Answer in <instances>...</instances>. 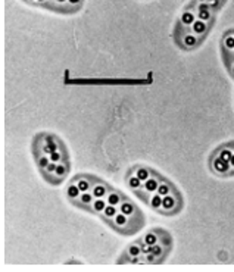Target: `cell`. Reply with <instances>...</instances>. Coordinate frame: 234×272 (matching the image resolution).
Instances as JSON below:
<instances>
[{"label":"cell","mask_w":234,"mask_h":272,"mask_svg":"<svg viewBox=\"0 0 234 272\" xmlns=\"http://www.w3.org/2000/svg\"><path fill=\"white\" fill-rule=\"evenodd\" d=\"M152 210H155V212H160V209H162V196L157 195V193H154V195L151 196V202H149V204H148Z\"/></svg>","instance_id":"cell-21"},{"label":"cell","mask_w":234,"mask_h":272,"mask_svg":"<svg viewBox=\"0 0 234 272\" xmlns=\"http://www.w3.org/2000/svg\"><path fill=\"white\" fill-rule=\"evenodd\" d=\"M64 144L62 138L52 133H39L34 136L31 143V152L33 157L39 155H50L56 149H59Z\"/></svg>","instance_id":"cell-3"},{"label":"cell","mask_w":234,"mask_h":272,"mask_svg":"<svg viewBox=\"0 0 234 272\" xmlns=\"http://www.w3.org/2000/svg\"><path fill=\"white\" fill-rule=\"evenodd\" d=\"M70 171H71V160L61 162V163H58V166L53 171V174L46 180V183H49L53 187H58V186H61L67 180V177L70 175Z\"/></svg>","instance_id":"cell-6"},{"label":"cell","mask_w":234,"mask_h":272,"mask_svg":"<svg viewBox=\"0 0 234 272\" xmlns=\"http://www.w3.org/2000/svg\"><path fill=\"white\" fill-rule=\"evenodd\" d=\"M118 212H119L118 206H114V204H108V206L105 207L103 213H102L99 218H100L103 222H106V221H109V219H114V218L117 216Z\"/></svg>","instance_id":"cell-18"},{"label":"cell","mask_w":234,"mask_h":272,"mask_svg":"<svg viewBox=\"0 0 234 272\" xmlns=\"http://www.w3.org/2000/svg\"><path fill=\"white\" fill-rule=\"evenodd\" d=\"M143 238L140 237V238H137L136 241H133L130 246H127V249L121 253V256H119V259L117 261L118 265H125V264H128L130 262V259L131 258H134V256H140L143 252H142V247H143Z\"/></svg>","instance_id":"cell-7"},{"label":"cell","mask_w":234,"mask_h":272,"mask_svg":"<svg viewBox=\"0 0 234 272\" xmlns=\"http://www.w3.org/2000/svg\"><path fill=\"white\" fill-rule=\"evenodd\" d=\"M94 199H96V197H94V195H93L91 192H84V193H81V195L78 196L77 199L71 200L70 203L74 204L78 209L87 212V213H91V206H93Z\"/></svg>","instance_id":"cell-8"},{"label":"cell","mask_w":234,"mask_h":272,"mask_svg":"<svg viewBox=\"0 0 234 272\" xmlns=\"http://www.w3.org/2000/svg\"><path fill=\"white\" fill-rule=\"evenodd\" d=\"M208 168L215 177H234V140H230L212 150L208 157Z\"/></svg>","instance_id":"cell-1"},{"label":"cell","mask_w":234,"mask_h":272,"mask_svg":"<svg viewBox=\"0 0 234 272\" xmlns=\"http://www.w3.org/2000/svg\"><path fill=\"white\" fill-rule=\"evenodd\" d=\"M157 186H159V181H157V178H156L155 175H151V178H148V180L143 183L145 190H146V192H149V193H152V195L156 193Z\"/></svg>","instance_id":"cell-19"},{"label":"cell","mask_w":234,"mask_h":272,"mask_svg":"<svg viewBox=\"0 0 234 272\" xmlns=\"http://www.w3.org/2000/svg\"><path fill=\"white\" fill-rule=\"evenodd\" d=\"M128 172L134 174L142 183H145L148 178H151V175H152V168L148 166V165H143V163H137V165H133V166L128 169Z\"/></svg>","instance_id":"cell-12"},{"label":"cell","mask_w":234,"mask_h":272,"mask_svg":"<svg viewBox=\"0 0 234 272\" xmlns=\"http://www.w3.org/2000/svg\"><path fill=\"white\" fill-rule=\"evenodd\" d=\"M106 206H108L106 199H94L93 206H91V215L100 216V215L103 213V210H105Z\"/></svg>","instance_id":"cell-16"},{"label":"cell","mask_w":234,"mask_h":272,"mask_svg":"<svg viewBox=\"0 0 234 272\" xmlns=\"http://www.w3.org/2000/svg\"><path fill=\"white\" fill-rule=\"evenodd\" d=\"M184 204H186L184 203V197L181 195V192L177 189L171 195L162 197V209H160L159 215H163V216L180 215L181 210L184 209Z\"/></svg>","instance_id":"cell-5"},{"label":"cell","mask_w":234,"mask_h":272,"mask_svg":"<svg viewBox=\"0 0 234 272\" xmlns=\"http://www.w3.org/2000/svg\"><path fill=\"white\" fill-rule=\"evenodd\" d=\"M118 209H119V212L121 213H124V215H127L128 218H134V216H139V215H142L143 212L139 209V206L134 203V202H131L128 197L118 206Z\"/></svg>","instance_id":"cell-11"},{"label":"cell","mask_w":234,"mask_h":272,"mask_svg":"<svg viewBox=\"0 0 234 272\" xmlns=\"http://www.w3.org/2000/svg\"><path fill=\"white\" fill-rule=\"evenodd\" d=\"M220 52L223 64L229 72V75L234 79V28L227 30L220 40Z\"/></svg>","instance_id":"cell-4"},{"label":"cell","mask_w":234,"mask_h":272,"mask_svg":"<svg viewBox=\"0 0 234 272\" xmlns=\"http://www.w3.org/2000/svg\"><path fill=\"white\" fill-rule=\"evenodd\" d=\"M105 224L111 230H114L115 233L121 234V235H134L140 230H143V227L146 224V218L143 213L139 216H134V218H128L127 215L118 212L114 219H109Z\"/></svg>","instance_id":"cell-2"},{"label":"cell","mask_w":234,"mask_h":272,"mask_svg":"<svg viewBox=\"0 0 234 272\" xmlns=\"http://www.w3.org/2000/svg\"><path fill=\"white\" fill-rule=\"evenodd\" d=\"M65 195H67V199L71 202V200H74V199H77L78 196L81 195V190L77 187V184L76 183H73V181H70V186L67 187V192H65Z\"/></svg>","instance_id":"cell-22"},{"label":"cell","mask_w":234,"mask_h":272,"mask_svg":"<svg viewBox=\"0 0 234 272\" xmlns=\"http://www.w3.org/2000/svg\"><path fill=\"white\" fill-rule=\"evenodd\" d=\"M133 195L136 196L137 199H140L146 206L149 204V202H151V196H152V193H149V192H146L145 190V187H140V189H136V190H133L131 192Z\"/></svg>","instance_id":"cell-20"},{"label":"cell","mask_w":234,"mask_h":272,"mask_svg":"<svg viewBox=\"0 0 234 272\" xmlns=\"http://www.w3.org/2000/svg\"><path fill=\"white\" fill-rule=\"evenodd\" d=\"M50 162H55V163H61V162H68V160H71L70 159V152H68V147L65 146V143L59 147V149H56L55 152H52L50 155Z\"/></svg>","instance_id":"cell-13"},{"label":"cell","mask_w":234,"mask_h":272,"mask_svg":"<svg viewBox=\"0 0 234 272\" xmlns=\"http://www.w3.org/2000/svg\"><path fill=\"white\" fill-rule=\"evenodd\" d=\"M125 184L128 186V189L133 192V190H136V189H140V187H143V183L134 175V174H131V172H125Z\"/></svg>","instance_id":"cell-15"},{"label":"cell","mask_w":234,"mask_h":272,"mask_svg":"<svg viewBox=\"0 0 234 272\" xmlns=\"http://www.w3.org/2000/svg\"><path fill=\"white\" fill-rule=\"evenodd\" d=\"M114 187L111 184H108L106 181H103L102 178H99L97 175H94V184L91 189V193L94 195L96 199H106V196L109 195V192Z\"/></svg>","instance_id":"cell-10"},{"label":"cell","mask_w":234,"mask_h":272,"mask_svg":"<svg viewBox=\"0 0 234 272\" xmlns=\"http://www.w3.org/2000/svg\"><path fill=\"white\" fill-rule=\"evenodd\" d=\"M70 181L76 183L77 187L81 190V193L84 192H91L93 189V184H94V175L93 174H77L74 175Z\"/></svg>","instance_id":"cell-9"},{"label":"cell","mask_w":234,"mask_h":272,"mask_svg":"<svg viewBox=\"0 0 234 272\" xmlns=\"http://www.w3.org/2000/svg\"><path fill=\"white\" fill-rule=\"evenodd\" d=\"M125 199H127V196L124 195L122 192L117 190V189H112V190L109 192V195L106 196L108 204H114V206H119Z\"/></svg>","instance_id":"cell-14"},{"label":"cell","mask_w":234,"mask_h":272,"mask_svg":"<svg viewBox=\"0 0 234 272\" xmlns=\"http://www.w3.org/2000/svg\"><path fill=\"white\" fill-rule=\"evenodd\" d=\"M142 238H143V243L149 244V246L159 243V228H154V230L148 231L145 235H142Z\"/></svg>","instance_id":"cell-17"},{"label":"cell","mask_w":234,"mask_h":272,"mask_svg":"<svg viewBox=\"0 0 234 272\" xmlns=\"http://www.w3.org/2000/svg\"><path fill=\"white\" fill-rule=\"evenodd\" d=\"M34 162H36L37 169H39V172H40V171H43V169H46V168H47V165L50 163V157H49V155L34 156Z\"/></svg>","instance_id":"cell-23"}]
</instances>
